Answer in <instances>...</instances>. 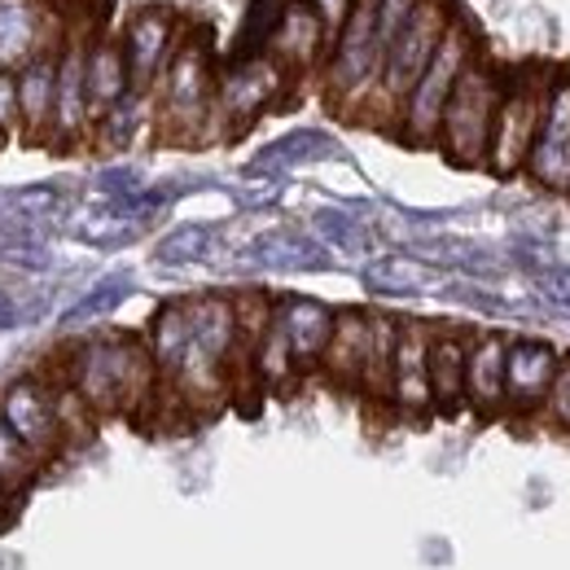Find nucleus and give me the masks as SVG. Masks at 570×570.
<instances>
[{
  "mask_svg": "<svg viewBox=\"0 0 570 570\" xmlns=\"http://www.w3.org/2000/svg\"><path fill=\"white\" fill-rule=\"evenodd\" d=\"M145 347L154 356L158 382L189 409L219 404L233 386L237 360L250 364V347L242 338L237 303L224 294L171 298L154 312Z\"/></svg>",
  "mask_w": 570,
  "mask_h": 570,
  "instance_id": "1",
  "label": "nucleus"
},
{
  "mask_svg": "<svg viewBox=\"0 0 570 570\" xmlns=\"http://www.w3.org/2000/svg\"><path fill=\"white\" fill-rule=\"evenodd\" d=\"M67 386L83 395L92 413H137L154 400L158 368L141 338L132 334H97L75 343L67 356Z\"/></svg>",
  "mask_w": 570,
  "mask_h": 570,
  "instance_id": "2",
  "label": "nucleus"
},
{
  "mask_svg": "<svg viewBox=\"0 0 570 570\" xmlns=\"http://www.w3.org/2000/svg\"><path fill=\"white\" fill-rule=\"evenodd\" d=\"M215 58L207 36H180L167 71L154 83V119L167 141L198 145L215 137Z\"/></svg>",
  "mask_w": 570,
  "mask_h": 570,
  "instance_id": "3",
  "label": "nucleus"
},
{
  "mask_svg": "<svg viewBox=\"0 0 570 570\" xmlns=\"http://www.w3.org/2000/svg\"><path fill=\"white\" fill-rule=\"evenodd\" d=\"M382 62H386V49L377 40V0H352V13L330 40V53L321 62L325 97L334 101V110L364 119L382 83Z\"/></svg>",
  "mask_w": 570,
  "mask_h": 570,
  "instance_id": "4",
  "label": "nucleus"
},
{
  "mask_svg": "<svg viewBox=\"0 0 570 570\" xmlns=\"http://www.w3.org/2000/svg\"><path fill=\"white\" fill-rule=\"evenodd\" d=\"M400 321L382 312H338L334 338L325 347V368L334 382L360 386L377 400H386V377H391V356H395Z\"/></svg>",
  "mask_w": 570,
  "mask_h": 570,
  "instance_id": "5",
  "label": "nucleus"
},
{
  "mask_svg": "<svg viewBox=\"0 0 570 570\" xmlns=\"http://www.w3.org/2000/svg\"><path fill=\"white\" fill-rule=\"evenodd\" d=\"M500 92H504L500 75L474 53V62L461 71L448 106H443V124H439V141H434L456 167H483L488 163Z\"/></svg>",
  "mask_w": 570,
  "mask_h": 570,
  "instance_id": "6",
  "label": "nucleus"
},
{
  "mask_svg": "<svg viewBox=\"0 0 570 570\" xmlns=\"http://www.w3.org/2000/svg\"><path fill=\"white\" fill-rule=\"evenodd\" d=\"M452 18H456V13L448 9V0H422V4L413 9V18L400 27V36H395L391 49H386L382 83H377V97H373V106H368L364 119H395V115H400L404 97L413 92V83H417L422 71L430 67V58H434L443 31L452 27Z\"/></svg>",
  "mask_w": 570,
  "mask_h": 570,
  "instance_id": "7",
  "label": "nucleus"
},
{
  "mask_svg": "<svg viewBox=\"0 0 570 570\" xmlns=\"http://www.w3.org/2000/svg\"><path fill=\"white\" fill-rule=\"evenodd\" d=\"M474 53H479V49H474L470 27H465L461 18H452V27L443 31V40H439L430 67L422 71V79L413 83V92L404 97V106H400V115H395V128H400L404 141L409 145L439 141L443 106H448V97H452V88H456L461 71L474 62Z\"/></svg>",
  "mask_w": 570,
  "mask_h": 570,
  "instance_id": "8",
  "label": "nucleus"
},
{
  "mask_svg": "<svg viewBox=\"0 0 570 570\" xmlns=\"http://www.w3.org/2000/svg\"><path fill=\"white\" fill-rule=\"evenodd\" d=\"M285 88H289V71L268 53L224 62V71L215 79V132L224 137L246 132L259 115H268L282 101Z\"/></svg>",
  "mask_w": 570,
  "mask_h": 570,
  "instance_id": "9",
  "label": "nucleus"
},
{
  "mask_svg": "<svg viewBox=\"0 0 570 570\" xmlns=\"http://www.w3.org/2000/svg\"><path fill=\"white\" fill-rule=\"evenodd\" d=\"M540 106H544V83H513L500 92L492 141H488V163L497 176H513L527 167L535 128H540Z\"/></svg>",
  "mask_w": 570,
  "mask_h": 570,
  "instance_id": "10",
  "label": "nucleus"
},
{
  "mask_svg": "<svg viewBox=\"0 0 570 570\" xmlns=\"http://www.w3.org/2000/svg\"><path fill=\"white\" fill-rule=\"evenodd\" d=\"M0 417H4V426L13 430L40 461H49V456H58L67 448V434H62V422H58L53 386H45L40 377H13L0 391Z\"/></svg>",
  "mask_w": 570,
  "mask_h": 570,
  "instance_id": "11",
  "label": "nucleus"
},
{
  "mask_svg": "<svg viewBox=\"0 0 570 570\" xmlns=\"http://www.w3.org/2000/svg\"><path fill=\"white\" fill-rule=\"evenodd\" d=\"M176 45H180V18L167 4H145V9H137L128 18L124 36H119V49H124L132 88L154 92L158 75L167 71V62L176 53Z\"/></svg>",
  "mask_w": 570,
  "mask_h": 570,
  "instance_id": "12",
  "label": "nucleus"
},
{
  "mask_svg": "<svg viewBox=\"0 0 570 570\" xmlns=\"http://www.w3.org/2000/svg\"><path fill=\"white\" fill-rule=\"evenodd\" d=\"M83 53L88 36H62L58 49V83H53V124H49V145L71 149L92 132V106H88V79H83Z\"/></svg>",
  "mask_w": 570,
  "mask_h": 570,
  "instance_id": "13",
  "label": "nucleus"
},
{
  "mask_svg": "<svg viewBox=\"0 0 570 570\" xmlns=\"http://www.w3.org/2000/svg\"><path fill=\"white\" fill-rule=\"evenodd\" d=\"M527 171H531L535 185L570 194V79H558V83L544 88L540 128H535Z\"/></svg>",
  "mask_w": 570,
  "mask_h": 570,
  "instance_id": "14",
  "label": "nucleus"
},
{
  "mask_svg": "<svg viewBox=\"0 0 570 570\" xmlns=\"http://www.w3.org/2000/svg\"><path fill=\"white\" fill-rule=\"evenodd\" d=\"M58 45L62 31L49 13V0H0V71H18Z\"/></svg>",
  "mask_w": 570,
  "mask_h": 570,
  "instance_id": "15",
  "label": "nucleus"
},
{
  "mask_svg": "<svg viewBox=\"0 0 570 570\" xmlns=\"http://www.w3.org/2000/svg\"><path fill=\"white\" fill-rule=\"evenodd\" d=\"M430 325L422 321H400L395 356H391V377H386V400L400 413H426L430 404Z\"/></svg>",
  "mask_w": 570,
  "mask_h": 570,
  "instance_id": "16",
  "label": "nucleus"
},
{
  "mask_svg": "<svg viewBox=\"0 0 570 570\" xmlns=\"http://www.w3.org/2000/svg\"><path fill=\"white\" fill-rule=\"evenodd\" d=\"M330 264H334V250H325L316 237L298 228L259 233L237 250V268L246 273H325Z\"/></svg>",
  "mask_w": 570,
  "mask_h": 570,
  "instance_id": "17",
  "label": "nucleus"
},
{
  "mask_svg": "<svg viewBox=\"0 0 570 570\" xmlns=\"http://www.w3.org/2000/svg\"><path fill=\"white\" fill-rule=\"evenodd\" d=\"M334 321H338V312L307 294H285L273 303V325L282 330L285 347L298 368H312L325 360V347L334 338Z\"/></svg>",
  "mask_w": 570,
  "mask_h": 570,
  "instance_id": "18",
  "label": "nucleus"
},
{
  "mask_svg": "<svg viewBox=\"0 0 570 570\" xmlns=\"http://www.w3.org/2000/svg\"><path fill=\"white\" fill-rule=\"evenodd\" d=\"M558 347L544 338H513L504 352V404L513 409H540L549 400V386L558 377Z\"/></svg>",
  "mask_w": 570,
  "mask_h": 570,
  "instance_id": "19",
  "label": "nucleus"
},
{
  "mask_svg": "<svg viewBox=\"0 0 570 570\" xmlns=\"http://www.w3.org/2000/svg\"><path fill=\"white\" fill-rule=\"evenodd\" d=\"M330 53V31L321 22V13L312 9V0H289L273 31V45H268V58H277L289 75L316 71Z\"/></svg>",
  "mask_w": 570,
  "mask_h": 570,
  "instance_id": "20",
  "label": "nucleus"
},
{
  "mask_svg": "<svg viewBox=\"0 0 570 570\" xmlns=\"http://www.w3.org/2000/svg\"><path fill=\"white\" fill-rule=\"evenodd\" d=\"M62 49V45H58ZM58 49L36 53L27 67H18V128L31 141H49V124H53V83H58Z\"/></svg>",
  "mask_w": 570,
  "mask_h": 570,
  "instance_id": "21",
  "label": "nucleus"
},
{
  "mask_svg": "<svg viewBox=\"0 0 570 570\" xmlns=\"http://www.w3.org/2000/svg\"><path fill=\"white\" fill-rule=\"evenodd\" d=\"M325 158H338V141L321 128H294L277 141H268L255 158H250V176H264V180H277L294 167H312V163H325Z\"/></svg>",
  "mask_w": 570,
  "mask_h": 570,
  "instance_id": "22",
  "label": "nucleus"
},
{
  "mask_svg": "<svg viewBox=\"0 0 570 570\" xmlns=\"http://www.w3.org/2000/svg\"><path fill=\"white\" fill-rule=\"evenodd\" d=\"M504 352L509 338L500 334H479L465 347V404H474L479 413L504 409Z\"/></svg>",
  "mask_w": 570,
  "mask_h": 570,
  "instance_id": "23",
  "label": "nucleus"
},
{
  "mask_svg": "<svg viewBox=\"0 0 570 570\" xmlns=\"http://www.w3.org/2000/svg\"><path fill=\"white\" fill-rule=\"evenodd\" d=\"M83 79H88V106H92V124H97V115H106L119 97L132 92V79H128V62H124L119 40H110V36L88 40Z\"/></svg>",
  "mask_w": 570,
  "mask_h": 570,
  "instance_id": "24",
  "label": "nucleus"
},
{
  "mask_svg": "<svg viewBox=\"0 0 570 570\" xmlns=\"http://www.w3.org/2000/svg\"><path fill=\"white\" fill-rule=\"evenodd\" d=\"M465 338L452 330L430 334V404L439 413H456L465 404Z\"/></svg>",
  "mask_w": 570,
  "mask_h": 570,
  "instance_id": "25",
  "label": "nucleus"
},
{
  "mask_svg": "<svg viewBox=\"0 0 570 570\" xmlns=\"http://www.w3.org/2000/svg\"><path fill=\"white\" fill-rule=\"evenodd\" d=\"M360 282L377 298H413V294H426L434 277H430L426 264L413 259V255H377V259L364 264Z\"/></svg>",
  "mask_w": 570,
  "mask_h": 570,
  "instance_id": "26",
  "label": "nucleus"
},
{
  "mask_svg": "<svg viewBox=\"0 0 570 570\" xmlns=\"http://www.w3.org/2000/svg\"><path fill=\"white\" fill-rule=\"evenodd\" d=\"M149 119H154V97L141 92V88H132V92L119 97L106 115H97V124H92V141H97V149H106V154L128 149V145L145 132Z\"/></svg>",
  "mask_w": 570,
  "mask_h": 570,
  "instance_id": "27",
  "label": "nucleus"
},
{
  "mask_svg": "<svg viewBox=\"0 0 570 570\" xmlns=\"http://www.w3.org/2000/svg\"><path fill=\"white\" fill-rule=\"evenodd\" d=\"M413 250H417L422 259H430V264L456 268V273H465V277H474V282H497L500 273H504V264H500L488 246H479V242H461V237L417 242Z\"/></svg>",
  "mask_w": 570,
  "mask_h": 570,
  "instance_id": "28",
  "label": "nucleus"
},
{
  "mask_svg": "<svg viewBox=\"0 0 570 570\" xmlns=\"http://www.w3.org/2000/svg\"><path fill=\"white\" fill-rule=\"evenodd\" d=\"M132 289H137V277H132L128 268H119V273L101 277V282L88 285V289L75 298L71 307L62 312V325H67V330H75V325H92V321L110 316L115 307H124V303L132 298Z\"/></svg>",
  "mask_w": 570,
  "mask_h": 570,
  "instance_id": "29",
  "label": "nucleus"
},
{
  "mask_svg": "<svg viewBox=\"0 0 570 570\" xmlns=\"http://www.w3.org/2000/svg\"><path fill=\"white\" fill-rule=\"evenodd\" d=\"M219 246V228L215 224H176L167 237H158L154 259L163 268H189V264H207Z\"/></svg>",
  "mask_w": 570,
  "mask_h": 570,
  "instance_id": "30",
  "label": "nucleus"
},
{
  "mask_svg": "<svg viewBox=\"0 0 570 570\" xmlns=\"http://www.w3.org/2000/svg\"><path fill=\"white\" fill-rule=\"evenodd\" d=\"M285 4H289V0H246V13H242V22H237L233 49H228V62L268 53L273 31H277V22H282Z\"/></svg>",
  "mask_w": 570,
  "mask_h": 570,
  "instance_id": "31",
  "label": "nucleus"
},
{
  "mask_svg": "<svg viewBox=\"0 0 570 570\" xmlns=\"http://www.w3.org/2000/svg\"><path fill=\"white\" fill-rule=\"evenodd\" d=\"M312 237L325 246V250H338V255H364L368 250V228L360 224L356 212L347 207H321L312 212Z\"/></svg>",
  "mask_w": 570,
  "mask_h": 570,
  "instance_id": "32",
  "label": "nucleus"
},
{
  "mask_svg": "<svg viewBox=\"0 0 570 570\" xmlns=\"http://www.w3.org/2000/svg\"><path fill=\"white\" fill-rule=\"evenodd\" d=\"M40 465H45V461H40L13 430L4 426V417H0V483L18 497V492L31 488V479L40 474Z\"/></svg>",
  "mask_w": 570,
  "mask_h": 570,
  "instance_id": "33",
  "label": "nucleus"
},
{
  "mask_svg": "<svg viewBox=\"0 0 570 570\" xmlns=\"http://www.w3.org/2000/svg\"><path fill=\"white\" fill-rule=\"evenodd\" d=\"M527 273H531V282H535V289H540L544 303H553L558 312H570V273L567 268H558V264H531Z\"/></svg>",
  "mask_w": 570,
  "mask_h": 570,
  "instance_id": "34",
  "label": "nucleus"
},
{
  "mask_svg": "<svg viewBox=\"0 0 570 570\" xmlns=\"http://www.w3.org/2000/svg\"><path fill=\"white\" fill-rule=\"evenodd\" d=\"M92 185H97V194H101V198H124V194H137V189H145V176H141V167L119 163V167H101Z\"/></svg>",
  "mask_w": 570,
  "mask_h": 570,
  "instance_id": "35",
  "label": "nucleus"
},
{
  "mask_svg": "<svg viewBox=\"0 0 570 570\" xmlns=\"http://www.w3.org/2000/svg\"><path fill=\"white\" fill-rule=\"evenodd\" d=\"M443 298H452V303H465V307H474V312H488V316H500V312H509V303L492 294V289H479V285H465V282H452L443 285Z\"/></svg>",
  "mask_w": 570,
  "mask_h": 570,
  "instance_id": "36",
  "label": "nucleus"
},
{
  "mask_svg": "<svg viewBox=\"0 0 570 570\" xmlns=\"http://www.w3.org/2000/svg\"><path fill=\"white\" fill-rule=\"evenodd\" d=\"M544 409H549V417H553L558 426L570 430V356L558 364V377H553V386H549Z\"/></svg>",
  "mask_w": 570,
  "mask_h": 570,
  "instance_id": "37",
  "label": "nucleus"
},
{
  "mask_svg": "<svg viewBox=\"0 0 570 570\" xmlns=\"http://www.w3.org/2000/svg\"><path fill=\"white\" fill-rule=\"evenodd\" d=\"M36 316H40V303H27L22 294L0 285V330H18V325H27Z\"/></svg>",
  "mask_w": 570,
  "mask_h": 570,
  "instance_id": "38",
  "label": "nucleus"
},
{
  "mask_svg": "<svg viewBox=\"0 0 570 570\" xmlns=\"http://www.w3.org/2000/svg\"><path fill=\"white\" fill-rule=\"evenodd\" d=\"M18 132V79L13 71H0V141Z\"/></svg>",
  "mask_w": 570,
  "mask_h": 570,
  "instance_id": "39",
  "label": "nucleus"
},
{
  "mask_svg": "<svg viewBox=\"0 0 570 570\" xmlns=\"http://www.w3.org/2000/svg\"><path fill=\"white\" fill-rule=\"evenodd\" d=\"M312 9L321 13V22H325V31H330V40H334L338 27H343L347 13H352V0H312Z\"/></svg>",
  "mask_w": 570,
  "mask_h": 570,
  "instance_id": "40",
  "label": "nucleus"
},
{
  "mask_svg": "<svg viewBox=\"0 0 570 570\" xmlns=\"http://www.w3.org/2000/svg\"><path fill=\"white\" fill-rule=\"evenodd\" d=\"M9 504H13V492H9V488H4V483H0V522H4V518H9Z\"/></svg>",
  "mask_w": 570,
  "mask_h": 570,
  "instance_id": "41",
  "label": "nucleus"
}]
</instances>
